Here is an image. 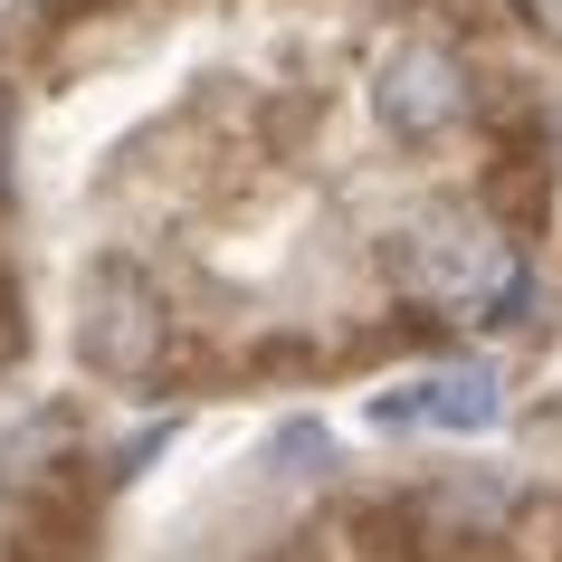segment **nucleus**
Wrapping results in <instances>:
<instances>
[{
	"instance_id": "f257e3e1",
	"label": "nucleus",
	"mask_w": 562,
	"mask_h": 562,
	"mask_svg": "<svg viewBox=\"0 0 562 562\" xmlns=\"http://www.w3.org/2000/svg\"><path fill=\"white\" fill-rule=\"evenodd\" d=\"M391 277L411 286L419 305L439 315H476V325H515L533 305V277H525V248L486 220V210H419L411 229L391 238Z\"/></svg>"
},
{
	"instance_id": "f03ea898",
	"label": "nucleus",
	"mask_w": 562,
	"mask_h": 562,
	"mask_svg": "<svg viewBox=\"0 0 562 562\" xmlns=\"http://www.w3.org/2000/svg\"><path fill=\"white\" fill-rule=\"evenodd\" d=\"M162 334H172V315L153 296V277L134 258H95L87 286H77V353H87V372L144 382L153 362H162Z\"/></svg>"
},
{
	"instance_id": "7ed1b4c3",
	"label": "nucleus",
	"mask_w": 562,
	"mask_h": 562,
	"mask_svg": "<svg viewBox=\"0 0 562 562\" xmlns=\"http://www.w3.org/2000/svg\"><path fill=\"white\" fill-rule=\"evenodd\" d=\"M372 115H382L391 144H439L448 124L468 115V67L429 48V38H401L382 67H372Z\"/></svg>"
},
{
	"instance_id": "20e7f679",
	"label": "nucleus",
	"mask_w": 562,
	"mask_h": 562,
	"mask_svg": "<svg viewBox=\"0 0 562 562\" xmlns=\"http://www.w3.org/2000/svg\"><path fill=\"white\" fill-rule=\"evenodd\" d=\"M496 419H505L496 362H439V372H419V382L372 401V429H448V439H476Z\"/></svg>"
},
{
	"instance_id": "39448f33",
	"label": "nucleus",
	"mask_w": 562,
	"mask_h": 562,
	"mask_svg": "<svg viewBox=\"0 0 562 562\" xmlns=\"http://www.w3.org/2000/svg\"><path fill=\"white\" fill-rule=\"evenodd\" d=\"M87 543H95V496L77 476H48V486L10 515V553L0 562H87Z\"/></svg>"
},
{
	"instance_id": "423d86ee",
	"label": "nucleus",
	"mask_w": 562,
	"mask_h": 562,
	"mask_svg": "<svg viewBox=\"0 0 562 562\" xmlns=\"http://www.w3.org/2000/svg\"><path fill=\"white\" fill-rule=\"evenodd\" d=\"M334 468V429L325 419H286L277 439H267V476H325Z\"/></svg>"
},
{
	"instance_id": "0eeeda50",
	"label": "nucleus",
	"mask_w": 562,
	"mask_h": 562,
	"mask_svg": "<svg viewBox=\"0 0 562 562\" xmlns=\"http://www.w3.org/2000/svg\"><path fill=\"white\" fill-rule=\"evenodd\" d=\"M0 162H10V95H0Z\"/></svg>"
},
{
	"instance_id": "6e6552de",
	"label": "nucleus",
	"mask_w": 562,
	"mask_h": 562,
	"mask_svg": "<svg viewBox=\"0 0 562 562\" xmlns=\"http://www.w3.org/2000/svg\"><path fill=\"white\" fill-rule=\"evenodd\" d=\"M525 10H562V0H525Z\"/></svg>"
}]
</instances>
